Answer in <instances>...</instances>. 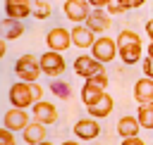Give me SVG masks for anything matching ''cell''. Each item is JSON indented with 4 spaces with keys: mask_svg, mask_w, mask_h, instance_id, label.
Returning a JSON list of instances; mask_svg holds the SVG:
<instances>
[{
    "mask_svg": "<svg viewBox=\"0 0 153 145\" xmlns=\"http://www.w3.org/2000/svg\"><path fill=\"white\" fill-rule=\"evenodd\" d=\"M117 48H120V59L124 64H136L141 59V52H143V43H141V36L136 31H129V29H122L117 33Z\"/></svg>",
    "mask_w": 153,
    "mask_h": 145,
    "instance_id": "cell-1",
    "label": "cell"
},
{
    "mask_svg": "<svg viewBox=\"0 0 153 145\" xmlns=\"http://www.w3.org/2000/svg\"><path fill=\"white\" fill-rule=\"evenodd\" d=\"M105 88H108V74H98L93 78H86V83L81 86V102L86 107L96 105L105 95Z\"/></svg>",
    "mask_w": 153,
    "mask_h": 145,
    "instance_id": "cell-2",
    "label": "cell"
},
{
    "mask_svg": "<svg viewBox=\"0 0 153 145\" xmlns=\"http://www.w3.org/2000/svg\"><path fill=\"white\" fill-rule=\"evenodd\" d=\"M14 71H17L19 81L36 83V81H38V74H43V69H41V59L33 57V55H22V57L14 62Z\"/></svg>",
    "mask_w": 153,
    "mask_h": 145,
    "instance_id": "cell-3",
    "label": "cell"
},
{
    "mask_svg": "<svg viewBox=\"0 0 153 145\" xmlns=\"http://www.w3.org/2000/svg\"><path fill=\"white\" fill-rule=\"evenodd\" d=\"M7 97H10V105H12V107H17V109H26V107H33V105H36L33 88H31V83H26V81L12 83V88H10V93H7Z\"/></svg>",
    "mask_w": 153,
    "mask_h": 145,
    "instance_id": "cell-4",
    "label": "cell"
},
{
    "mask_svg": "<svg viewBox=\"0 0 153 145\" xmlns=\"http://www.w3.org/2000/svg\"><path fill=\"white\" fill-rule=\"evenodd\" d=\"M91 55H93L98 62H103V64L112 62V59H115V55H120L117 40H115V38H108V36L96 38V43H93V48H91Z\"/></svg>",
    "mask_w": 153,
    "mask_h": 145,
    "instance_id": "cell-5",
    "label": "cell"
},
{
    "mask_svg": "<svg viewBox=\"0 0 153 145\" xmlns=\"http://www.w3.org/2000/svg\"><path fill=\"white\" fill-rule=\"evenodd\" d=\"M74 71H76V76H81V78H93V76H98V74H105V64L98 62L93 55H79V57L74 59Z\"/></svg>",
    "mask_w": 153,
    "mask_h": 145,
    "instance_id": "cell-6",
    "label": "cell"
},
{
    "mask_svg": "<svg viewBox=\"0 0 153 145\" xmlns=\"http://www.w3.org/2000/svg\"><path fill=\"white\" fill-rule=\"evenodd\" d=\"M45 45L53 52H65L69 45H74L72 43V31H67L65 26H53L45 33Z\"/></svg>",
    "mask_w": 153,
    "mask_h": 145,
    "instance_id": "cell-7",
    "label": "cell"
},
{
    "mask_svg": "<svg viewBox=\"0 0 153 145\" xmlns=\"http://www.w3.org/2000/svg\"><path fill=\"white\" fill-rule=\"evenodd\" d=\"M41 69H43V74L45 76H62L65 74V69H67V62H65V57H62V52H53V50H48V52H43L41 57Z\"/></svg>",
    "mask_w": 153,
    "mask_h": 145,
    "instance_id": "cell-8",
    "label": "cell"
},
{
    "mask_svg": "<svg viewBox=\"0 0 153 145\" xmlns=\"http://www.w3.org/2000/svg\"><path fill=\"white\" fill-rule=\"evenodd\" d=\"M65 17L69 19V21H74V24H86V19H88V14L93 12V7L86 2V0H65Z\"/></svg>",
    "mask_w": 153,
    "mask_h": 145,
    "instance_id": "cell-9",
    "label": "cell"
},
{
    "mask_svg": "<svg viewBox=\"0 0 153 145\" xmlns=\"http://www.w3.org/2000/svg\"><path fill=\"white\" fill-rule=\"evenodd\" d=\"M29 124H31V121H29V114H26V109L10 107V109L5 112V116H2V128H10L12 133H17V131H24Z\"/></svg>",
    "mask_w": 153,
    "mask_h": 145,
    "instance_id": "cell-10",
    "label": "cell"
},
{
    "mask_svg": "<svg viewBox=\"0 0 153 145\" xmlns=\"http://www.w3.org/2000/svg\"><path fill=\"white\" fill-rule=\"evenodd\" d=\"M74 135H76L79 140H96V138L100 135V124H98V119H93V116L79 119V121L74 124Z\"/></svg>",
    "mask_w": 153,
    "mask_h": 145,
    "instance_id": "cell-11",
    "label": "cell"
},
{
    "mask_svg": "<svg viewBox=\"0 0 153 145\" xmlns=\"http://www.w3.org/2000/svg\"><path fill=\"white\" fill-rule=\"evenodd\" d=\"M29 14H33V2L31 0H5V17L7 19H26Z\"/></svg>",
    "mask_w": 153,
    "mask_h": 145,
    "instance_id": "cell-12",
    "label": "cell"
},
{
    "mask_svg": "<svg viewBox=\"0 0 153 145\" xmlns=\"http://www.w3.org/2000/svg\"><path fill=\"white\" fill-rule=\"evenodd\" d=\"M31 114H33V121H41V124H55L57 121V107L53 102H36L31 107Z\"/></svg>",
    "mask_w": 153,
    "mask_h": 145,
    "instance_id": "cell-13",
    "label": "cell"
},
{
    "mask_svg": "<svg viewBox=\"0 0 153 145\" xmlns=\"http://www.w3.org/2000/svg\"><path fill=\"white\" fill-rule=\"evenodd\" d=\"M134 97L139 105H151L153 102V78L143 76L134 83Z\"/></svg>",
    "mask_w": 153,
    "mask_h": 145,
    "instance_id": "cell-14",
    "label": "cell"
},
{
    "mask_svg": "<svg viewBox=\"0 0 153 145\" xmlns=\"http://www.w3.org/2000/svg\"><path fill=\"white\" fill-rule=\"evenodd\" d=\"M86 26H88L93 33L108 31V29H110V12H105V10H93V12L88 14V19H86Z\"/></svg>",
    "mask_w": 153,
    "mask_h": 145,
    "instance_id": "cell-15",
    "label": "cell"
},
{
    "mask_svg": "<svg viewBox=\"0 0 153 145\" xmlns=\"http://www.w3.org/2000/svg\"><path fill=\"white\" fill-rule=\"evenodd\" d=\"M22 135H24V143H26V145H41V143L45 140V124L31 121V124L22 131Z\"/></svg>",
    "mask_w": 153,
    "mask_h": 145,
    "instance_id": "cell-16",
    "label": "cell"
},
{
    "mask_svg": "<svg viewBox=\"0 0 153 145\" xmlns=\"http://www.w3.org/2000/svg\"><path fill=\"white\" fill-rule=\"evenodd\" d=\"M72 43L76 45V48H93V43H96V36H93V31L88 29V26H74L72 29Z\"/></svg>",
    "mask_w": 153,
    "mask_h": 145,
    "instance_id": "cell-17",
    "label": "cell"
},
{
    "mask_svg": "<svg viewBox=\"0 0 153 145\" xmlns=\"http://www.w3.org/2000/svg\"><path fill=\"white\" fill-rule=\"evenodd\" d=\"M112 107H115V100L105 93L96 105H91V107H86V109H88V116H93V119H105V116L112 112Z\"/></svg>",
    "mask_w": 153,
    "mask_h": 145,
    "instance_id": "cell-18",
    "label": "cell"
},
{
    "mask_svg": "<svg viewBox=\"0 0 153 145\" xmlns=\"http://www.w3.org/2000/svg\"><path fill=\"white\" fill-rule=\"evenodd\" d=\"M139 128H141V124H139V119L131 116V114H127V116H122V119L117 121V133H120L122 138H136V135H139Z\"/></svg>",
    "mask_w": 153,
    "mask_h": 145,
    "instance_id": "cell-19",
    "label": "cell"
},
{
    "mask_svg": "<svg viewBox=\"0 0 153 145\" xmlns=\"http://www.w3.org/2000/svg\"><path fill=\"white\" fill-rule=\"evenodd\" d=\"M143 2L146 0H112L110 7H108V12L110 14H124L127 10H139Z\"/></svg>",
    "mask_w": 153,
    "mask_h": 145,
    "instance_id": "cell-20",
    "label": "cell"
},
{
    "mask_svg": "<svg viewBox=\"0 0 153 145\" xmlns=\"http://www.w3.org/2000/svg\"><path fill=\"white\" fill-rule=\"evenodd\" d=\"M22 33H24L22 21H17V19H7V17H5V21H2V36H5V40H14V38H19Z\"/></svg>",
    "mask_w": 153,
    "mask_h": 145,
    "instance_id": "cell-21",
    "label": "cell"
},
{
    "mask_svg": "<svg viewBox=\"0 0 153 145\" xmlns=\"http://www.w3.org/2000/svg\"><path fill=\"white\" fill-rule=\"evenodd\" d=\"M136 119H139L141 128H148V131H153V102H151V105H139Z\"/></svg>",
    "mask_w": 153,
    "mask_h": 145,
    "instance_id": "cell-22",
    "label": "cell"
},
{
    "mask_svg": "<svg viewBox=\"0 0 153 145\" xmlns=\"http://www.w3.org/2000/svg\"><path fill=\"white\" fill-rule=\"evenodd\" d=\"M53 14V7L48 0H33V17L36 19H48Z\"/></svg>",
    "mask_w": 153,
    "mask_h": 145,
    "instance_id": "cell-23",
    "label": "cell"
},
{
    "mask_svg": "<svg viewBox=\"0 0 153 145\" xmlns=\"http://www.w3.org/2000/svg\"><path fill=\"white\" fill-rule=\"evenodd\" d=\"M50 90H53L55 95H60V97H67V95H69V88H67V83H62V81L50 83Z\"/></svg>",
    "mask_w": 153,
    "mask_h": 145,
    "instance_id": "cell-24",
    "label": "cell"
},
{
    "mask_svg": "<svg viewBox=\"0 0 153 145\" xmlns=\"http://www.w3.org/2000/svg\"><path fill=\"white\" fill-rule=\"evenodd\" d=\"M0 145H17L14 133H12L10 128H0Z\"/></svg>",
    "mask_w": 153,
    "mask_h": 145,
    "instance_id": "cell-25",
    "label": "cell"
},
{
    "mask_svg": "<svg viewBox=\"0 0 153 145\" xmlns=\"http://www.w3.org/2000/svg\"><path fill=\"white\" fill-rule=\"evenodd\" d=\"M141 69H143V76L153 78V57H146V59L141 62Z\"/></svg>",
    "mask_w": 153,
    "mask_h": 145,
    "instance_id": "cell-26",
    "label": "cell"
},
{
    "mask_svg": "<svg viewBox=\"0 0 153 145\" xmlns=\"http://www.w3.org/2000/svg\"><path fill=\"white\" fill-rule=\"evenodd\" d=\"M86 2H88L93 10H103V7H110L112 0H86Z\"/></svg>",
    "mask_w": 153,
    "mask_h": 145,
    "instance_id": "cell-27",
    "label": "cell"
},
{
    "mask_svg": "<svg viewBox=\"0 0 153 145\" xmlns=\"http://www.w3.org/2000/svg\"><path fill=\"white\" fill-rule=\"evenodd\" d=\"M122 145H146V143L136 135V138H124V140H122Z\"/></svg>",
    "mask_w": 153,
    "mask_h": 145,
    "instance_id": "cell-28",
    "label": "cell"
},
{
    "mask_svg": "<svg viewBox=\"0 0 153 145\" xmlns=\"http://www.w3.org/2000/svg\"><path fill=\"white\" fill-rule=\"evenodd\" d=\"M31 88H33V95H36V102H41V97H43V88H41L38 83H31Z\"/></svg>",
    "mask_w": 153,
    "mask_h": 145,
    "instance_id": "cell-29",
    "label": "cell"
},
{
    "mask_svg": "<svg viewBox=\"0 0 153 145\" xmlns=\"http://www.w3.org/2000/svg\"><path fill=\"white\" fill-rule=\"evenodd\" d=\"M146 33H148V38L153 40V17H151V19L146 21Z\"/></svg>",
    "mask_w": 153,
    "mask_h": 145,
    "instance_id": "cell-30",
    "label": "cell"
},
{
    "mask_svg": "<svg viewBox=\"0 0 153 145\" xmlns=\"http://www.w3.org/2000/svg\"><path fill=\"white\" fill-rule=\"evenodd\" d=\"M60 145H79V143H76V140H62Z\"/></svg>",
    "mask_w": 153,
    "mask_h": 145,
    "instance_id": "cell-31",
    "label": "cell"
},
{
    "mask_svg": "<svg viewBox=\"0 0 153 145\" xmlns=\"http://www.w3.org/2000/svg\"><path fill=\"white\" fill-rule=\"evenodd\" d=\"M148 57H153V40H151V45H148Z\"/></svg>",
    "mask_w": 153,
    "mask_h": 145,
    "instance_id": "cell-32",
    "label": "cell"
},
{
    "mask_svg": "<svg viewBox=\"0 0 153 145\" xmlns=\"http://www.w3.org/2000/svg\"><path fill=\"white\" fill-rule=\"evenodd\" d=\"M41 145H53V143H48V140H43V143H41Z\"/></svg>",
    "mask_w": 153,
    "mask_h": 145,
    "instance_id": "cell-33",
    "label": "cell"
}]
</instances>
